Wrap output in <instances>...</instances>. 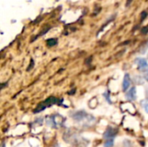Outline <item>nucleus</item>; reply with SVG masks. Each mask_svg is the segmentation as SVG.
I'll return each instance as SVG.
<instances>
[{"mask_svg": "<svg viewBox=\"0 0 148 147\" xmlns=\"http://www.w3.org/2000/svg\"><path fill=\"white\" fill-rule=\"evenodd\" d=\"M60 101H59V100H58L57 98H56V97H49V98H48L46 101H44L43 102L40 103V104L36 107V108L35 109L34 113L42 112V111H43L46 107H51V106L54 105V104H60Z\"/></svg>", "mask_w": 148, "mask_h": 147, "instance_id": "obj_1", "label": "nucleus"}, {"mask_svg": "<svg viewBox=\"0 0 148 147\" xmlns=\"http://www.w3.org/2000/svg\"><path fill=\"white\" fill-rule=\"evenodd\" d=\"M135 63L137 65L138 70L144 74L145 79L148 81V63L144 58H137L135 60Z\"/></svg>", "mask_w": 148, "mask_h": 147, "instance_id": "obj_2", "label": "nucleus"}, {"mask_svg": "<svg viewBox=\"0 0 148 147\" xmlns=\"http://www.w3.org/2000/svg\"><path fill=\"white\" fill-rule=\"evenodd\" d=\"M131 85V78L129 74H126L123 78V83H122V89L124 92H127Z\"/></svg>", "mask_w": 148, "mask_h": 147, "instance_id": "obj_3", "label": "nucleus"}, {"mask_svg": "<svg viewBox=\"0 0 148 147\" xmlns=\"http://www.w3.org/2000/svg\"><path fill=\"white\" fill-rule=\"evenodd\" d=\"M117 130L116 129H114V128H108L107 129V131L104 133V139H114L115 137V135L117 134Z\"/></svg>", "mask_w": 148, "mask_h": 147, "instance_id": "obj_4", "label": "nucleus"}, {"mask_svg": "<svg viewBox=\"0 0 148 147\" xmlns=\"http://www.w3.org/2000/svg\"><path fill=\"white\" fill-rule=\"evenodd\" d=\"M127 100H129L131 101H134L136 100V88H135V87L131 88L130 90L127 91Z\"/></svg>", "mask_w": 148, "mask_h": 147, "instance_id": "obj_5", "label": "nucleus"}, {"mask_svg": "<svg viewBox=\"0 0 148 147\" xmlns=\"http://www.w3.org/2000/svg\"><path fill=\"white\" fill-rule=\"evenodd\" d=\"M87 117V113L86 112L84 111H79V112H76L74 115H73V118L77 120V121H81L83 119H85Z\"/></svg>", "mask_w": 148, "mask_h": 147, "instance_id": "obj_6", "label": "nucleus"}, {"mask_svg": "<svg viewBox=\"0 0 148 147\" xmlns=\"http://www.w3.org/2000/svg\"><path fill=\"white\" fill-rule=\"evenodd\" d=\"M47 44L49 47H53L57 44V39L56 38H50L47 40Z\"/></svg>", "mask_w": 148, "mask_h": 147, "instance_id": "obj_7", "label": "nucleus"}, {"mask_svg": "<svg viewBox=\"0 0 148 147\" xmlns=\"http://www.w3.org/2000/svg\"><path fill=\"white\" fill-rule=\"evenodd\" d=\"M114 146V139H108L106 143H104V147H112Z\"/></svg>", "mask_w": 148, "mask_h": 147, "instance_id": "obj_8", "label": "nucleus"}, {"mask_svg": "<svg viewBox=\"0 0 148 147\" xmlns=\"http://www.w3.org/2000/svg\"><path fill=\"white\" fill-rule=\"evenodd\" d=\"M141 105H142V107H143L144 110H145L147 113H148V99L144 100V101L141 102Z\"/></svg>", "mask_w": 148, "mask_h": 147, "instance_id": "obj_9", "label": "nucleus"}, {"mask_svg": "<svg viewBox=\"0 0 148 147\" xmlns=\"http://www.w3.org/2000/svg\"><path fill=\"white\" fill-rule=\"evenodd\" d=\"M141 16H140V23H142V21L147 16V11H143V12H141V14H140Z\"/></svg>", "mask_w": 148, "mask_h": 147, "instance_id": "obj_10", "label": "nucleus"}, {"mask_svg": "<svg viewBox=\"0 0 148 147\" xmlns=\"http://www.w3.org/2000/svg\"><path fill=\"white\" fill-rule=\"evenodd\" d=\"M141 33H142V34H147L148 33V25L147 26H146V27H144V28L141 29Z\"/></svg>", "mask_w": 148, "mask_h": 147, "instance_id": "obj_11", "label": "nucleus"}, {"mask_svg": "<svg viewBox=\"0 0 148 147\" xmlns=\"http://www.w3.org/2000/svg\"><path fill=\"white\" fill-rule=\"evenodd\" d=\"M33 65H34V62H33V60H31V61H30V65H29V67L27 68V70H28V71H29V70H30V68H32Z\"/></svg>", "mask_w": 148, "mask_h": 147, "instance_id": "obj_12", "label": "nucleus"}, {"mask_svg": "<svg viewBox=\"0 0 148 147\" xmlns=\"http://www.w3.org/2000/svg\"><path fill=\"white\" fill-rule=\"evenodd\" d=\"M132 2H133V0H127V6H129V4H130Z\"/></svg>", "mask_w": 148, "mask_h": 147, "instance_id": "obj_13", "label": "nucleus"}, {"mask_svg": "<svg viewBox=\"0 0 148 147\" xmlns=\"http://www.w3.org/2000/svg\"><path fill=\"white\" fill-rule=\"evenodd\" d=\"M2 147H5V144L3 142V144H2Z\"/></svg>", "mask_w": 148, "mask_h": 147, "instance_id": "obj_14", "label": "nucleus"}]
</instances>
